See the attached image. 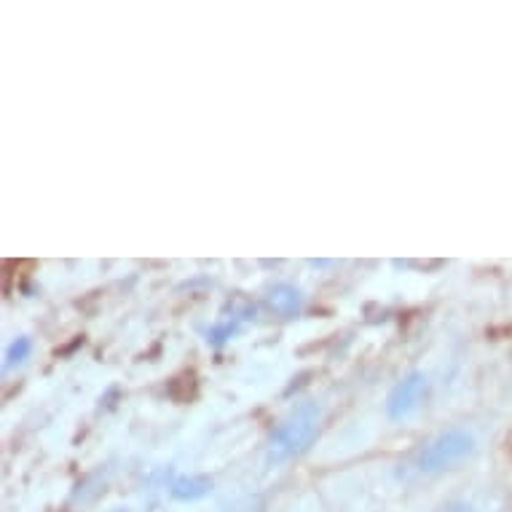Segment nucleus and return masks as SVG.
I'll return each mask as SVG.
<instances>
[{
    "label": "nucleus",
    "mask_w": 512,
    "mask_h": 512,
    "mask_svg": "<svg viewBox=\"0 0 512 512\" xmlns=\"http://www.w3.org/2000/svg\"><path fill=\"white\" fill-rule=\"evenodd\" d=\"M269 309L282 319H293L303 306V295L295 285H274L266 295Z\"/></svg>",
    "instance_id": "obj_5"
},
{
    "label": "nucleus",
    "mask_w": 512,
    "mask_h": 512,
    "mask_svg": "<svg viewBox=\"0 0 512 512\" xmlns=\"http://www.w3.org/2000/svg\"><path fill=\"white\" fill-rule=\"evenodd\" d=\"M427 395V376L421 370H413L403 381H397L395 389L387 397V413L389 419L403 421L408 419L416 408L421 405V397Z\"/></svg>",
    "instance_id": "obj_3"
},
{
    "label": "nucleus",
    "mask_w": 512,
    "mask_h": 512,
    "mask_svg": "<svg viewBox=\"0 0 512 512\" xmlns=\"http://www.w3.org/2000/svg\"><path fill=\"white\" fill-rule=\"evenodd\" d=\"M322 419V408L317 403H301L279 421V427L271 432L266 445V459L269 464H285L293 456L303 454L311 445Z\"/></svg>",
    "instance_id": "obj_1"
},
{
    "label": "nucleus",
    "mask_w": 512,
    "mask_h": 512,
    "mask_svg": "<svg viewBox=\"0 0 512 512\" xmlns=\"http://www.w3.org/2000/svg\"><path fill=\"white\" fill-rule=\"evenodd\" d=\"M33 354V341L27 336H19L14 338L9 344V349H6V362H3V370H11L14 365H22V362L27 360Z\"/></svg>",
    "instance_id": "obj_7"
},
{
    "label": "nucleus",
    "mask_w": 512,
    "mask_h": 512,
    "mask_svg": "<svg viewBox=\"0 0 512 512\" xmlns=\"http://www.w3.org/2000/svg\"><path fill=\"white\" fill-rule=\"evenodd\" d=\"M250 314H252V306H247V303H244L242 309H234L231 311V319H220L218 325H212V328L207 330V341L215 346L226 344L228 338L236 336V330L242 328V322L250 317Z\"/></svg>",
    "instance_id": "obj_6"
},
{
    "label": "nucleus",
    "mask_w": 512,
    "mask_h": 512,
    "mask_svg": "<svg viewBox=\"0 0 512 512\" xmlns=\"http://www.w3.org/2000/svg\"><path fill=\"white\" fill-rule=\"evenodd\" d=\"M108 512H129V510H121V507H118V510H108Z\"/></svg>",
    "instance_id": "obj_9"
},
{
    "label": "nucleus",
    "mask_w": 512,
    "mask_h": 512,
    "mask_svg": "<svg viewBox=\"0 0 512 512\" xmlns=\"http://www.w3.org/2000/svg\"><path fill=\"white\" fill-rule=\"evenodd\" d=\"M437 512H483V510H480L475 502H470V499H451V502H445Z\"/></svg>",
    "instance_id": "obj_8"
},
{
    "label": "nucleus",
    "mask_w": 512,
    "mask_h": 512,
    "mask_svg": "<svg viewBox=\"0 0 512 512\" xmlns=\"http://www.w3.org/2000/svg\"><path fill=\"white\" fill-rule=\"evenodd\" d=\"M475 435L467 429H448L443 435H437L429 445L421 448L419 459H416V472L421 475H435L443 472L454 464L464 462L467 456L475 454Z\"/></svg>",
    "instance_id": "obj_2"
},
{
    "label": "nucleus",
    "mask_w": 512,
    "mask_h": 512,
    "mask_svg": "<svg viewBox=\"0 0 512 512\" xmlns=\"http://www.w3.org/2000/svg\"><path fill=\"white\" fill-rule=\"evenodd\" d=\"M215 491V480L210 475H177L169 483V496L177 502H199Z\"/></svg>",
    "instance_id": "obj_4"
}]
</instances>
